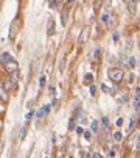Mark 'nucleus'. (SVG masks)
Returning <instances> with one entry per match:
<instances>
[{
    "label": "nucleus",
    "instance_id": "f3484780",
    "mask_svg": "<svg viewBox=\"0 0 140 158\" xmlns=\"http://www.w3.org/2000/svg\"><path fill=\"white\" fill-rule=\"evenodd\" d=\"M83 136L89 141V139H90V131H87V130H86V131H83Z\"/></svg>",
    "mask_w": 140,
    "mask_h": 158
},
{
    "label": "nucleus",
    "instance_id": "a878e982",
    "mask_svg": "<svg viewBox=\"0 0 140 158\" xmlns=\"http://www.w3.org/2000/svg\"><path fill=\"white\" fill-rule=\"evenodd\" d=\"M92 158H103V156H101L98 152H95V153H92Z\"/></svg>",
    "mask_w": 140,
    "mask_h": 158
},
{
    "label": "nucleus",
    "instance_id": "7c9ffc66",
    "mask_svg": "<svg viewBox=\"0 0 140 158\" xmlns=\"http://www.w3.org/2000/svg\"><path fill=\"white\" fill-rule=\"evenodd\" d=\"M90 93H92V94H95V86H93V85L90 86Z\"/></svg>",
    "mask_w": 140,
    "mask_h": 158
},
{
    "label": "nucleus",
    "instance_id": "4468645a",
    "mask_svg": "<svg viewBox=\"0 0 140 158\" xmlns=\"http://www.w3.org/2000/svg\"><path fill=\"white\" fill-rule=\"evenodd\" d=\"M132 49V39H126V50Z\"/></svg>",
    "mask_w": 140,
    "mask_h": 158
},
{
    "label": "nucleus",
    "instance_id": "7ed1b4c3",
    "mask_svg": "<svg viewBox=\"0 0 140 158\" xmlns=\"http://www.w3.org/2000/svg\"><path fill=\"white\" fill-rule=\"evenodd\" d=\"M87 39H89V27H86V28L81 31V36H80V44H84Z\"/></svg>",
    "mask_w": 140,
    "mask_h": 158
},
{
    "label": "nucleus",
    "instance_id": "9d476101",
    "mask_svg": "<svg viewBox=\"0 0 140 158\" xmlns=\"http://www.w3.org/2000/svg\"><path fill=\"white\" fill-rule=\"evenodd\" d=\"M49 6H50L52 10H56V8H58V2H56V0H50V2H49Z\"/></svg>",
    "mask_w": 140,
    "mask_h": 158
},
{
    "label": "nucleus",
    "instance_id": "2eb2a0df",
    "mask_svg": "<svg viewBox=\"0 0 140 158\" xmlns=\"http://www.w3.org/2000/svg\"><path fill=\"white\" fill-rule=\"evenodd\" d=\"M100 53H101V50H100V47H97V49H95V52H93V58H95V60H97V58H100Z\"/></svg>",
    "mask_w": 140,
    "mask_h": 158
},
{
    "label": "nucleus",
    "instance_id": "f8f14e48",
    "mask_svg": "<svg viewBox=\"0 0 140 158\" xmlns=\"http://www.w3.org/2000/svg\"><path fill=\"white\" fill-rule=\"evenodd\" d=\"M138 108H140V99H134V110L138 111Z\"/></svg>",
    "mask_w": 140,
    "mask_h": 158
},
{
    "label": "nucleus",
    "instance_id": "ddd939ff",
    "mask_svg": "<svg viewBox=\"0 0 140 158\" xmlns=\"http://www.w3.org/2000/svg\"><path fill=\"white\" fill-rule=\"evenodd\" d=\"M14 83H16V81H14V80H8V81H6V83H5V89H10V88H11V86H13V85H14Z\"/></svg>",
    "mask_w": 140,
    "mask_h": 158
},
{
    "label": "nucleus",
    "instance_id": "f03ea898",
    "mask_svg": "<svg viewBox=\"0 0 140 158\" xmlns=\"http://www.w3.org/2000/svg\"><path fill=\"white\" fill-rule=\"evenodd\" d=\"M5 69H6V72L8 74H16V72H19V64L13 60V61H8L6 64H5Z\"/></svg>",
    "mask_w": 140,
    "mask_h": 158
},
{
    "label": "nucleus",
    "instance_id": "c756f323",
    "mask_svg": "<svg viewBox=\"0 0 140 158\" xmlns=\"http://www.w3.org/2000/svg\"><path fill=\"white\" fill-rule=\"evenodd\" d=\"M39 83H41V86H44V83H45V78H44V77H41V78H39Z\"/></svg>",
    "mask_w": 140,
    "mask_h": 158
},
{
    "label": "nucleus",
    "instance_id": "aec40b11",
    "mask_svg": "<svg viewBox=\"0 0 140 158\" xmlns=\"http://www.w3.org/2000/svg\"><path fill=\"white\" fill-rule=\"evenodd\" d=\"M64 63H65V56H62V61L59 63V69H61V71L64 69Z\"/></svg>",
    "mask_w": 140,
    "mask_h": 158
},
{
    "label": "nucleus",
    "instance_id": "0eeeda50",
    "mask_svg": "<svg viewBox=\"0 0 140 158\" xmlns=\"http://www.w3.org/2000/svg\"><path fill=\"white\" fill-rule=\"evenodd\" d=\"M98 130H100L98 121H92V131H93V133H98Z\"/></svg>",
    "mask_w": 140,
    "mask_h": 158
},
{
    "label": "nucleus",
    "instance_id": "cd10ccee",
    "mask_svg": "<svg viewBox=\"0 0 140 158\" xmlns=\"http://www.w3.org/2000/svg\"><path fill=\"white\" fill-rule=\"evenodd\" d=\"M20 138H25V128L20 130Z\"/></svg>",
    "mask_w": 140,
    "mask_h": 158
},
{
    "label": "nucleus",
    "instance_id": "20e7f679",
    "mask_svg": "<svg viewBox=\"0 0 140 158\" xmlns=\"http://www.w3.org/2000/svg\"><path fill=\"white\" fill-rule=\"evenodd\" d=\"M14 58L10 55V53H2V55H0V63H2V64H6L8 61H13Z\"/></svg>",
    "mask_w": 140,
    "mask_h": 158
},
{
    "label": "nucleus",
    "instance_id": "6e6552de",
    "mask_svg": "<svg viewBox=\"0 0 140 158\" xmlns=\"http://www.w3.org/2000/svg\"><path fill=\"white\" fill-rule=\"evenodd\" d=\"M134 124H135V116H131V119H129V125H128V130H132V128H134Z\"/></svg>",
    "mask_w": 140,
    "mask_h": 158
},
{
    "label": "nucleus",
    "instance_id": "6ab92c4d",
    "mask_svg": "<svg viewBox=\"0 0 140 158\" xmlns=\"http://www.w3.org/2000/svg\"><path fill=\"white\" fill-rule=\"evenodd\" d=\"M134 8H135V6H134V3L131 2V3H129V11H131V14H134V13H135V10H134Z\"/></svg>",
    "mask_w": 140,
    "mask_h": 158
},
{
    "label": "nucleus",
    "instance_id": "b1692460",
    "mask_svg": "<svg viewBox=\"0 0 140 158\" xmlns=\"http://www.w3.org/2000/svg\"><path fill=\"white\" fill-rule=\"evenodd\" d=\"M117 125H119V127H122V125H123V119H122V118L117 119Z\"/></svg>",
    "mask_w": 140,
    "mask_h": 158
},
{
    "label": "nucleus",
    "instance_id": "72a5a7b5",
    "mask_svg": "<svg viewBox=\"0 0 140 158\" xmlns=\"http://www.w3.org/2000/svg\"><path fill=\"white\" fill-rule=\"evenodd\" d=\"M2 91H3V86H2V83H0V94H2Z\"/></svg>",
    "mask_w": 140,
    "mask_h": 158
},
{
    "label": "nucleus",
    "instance_id": "9b49d317",
    "mask_svg": "<svg viewBox=\"0 0 140 158\" xmlns=\"http://www.w3.org/2000/svg\"><path fill=\"white\" fill-rule=\"evenodd\" d=\"M122 138H123V136H122L120 131H115V133H114V139H115V141H122Z\"/></svg>",
    "mask_w": 140,
    "mask_h": 158
},
{
    "label": "nucleus",
    "instance_id": "393cba45",
    "mask_svg": "<svg viewBox=\"0 0 140 158\" xmlns=\"http://www.w3.org/2000/svg\"><path fill=\"white\" fill-rule=\"evenodd\" d=\"M101 6V0H97V2H95V10H98Z\"/></svg>",
    "mask_w": 140,
    "mask_h": 158
},
{
    "label": "nucleus",
    "instance_id": "f704fd0d",
    "mask_svg": "<svg viewBox=\"0 0 140 158\" xmlns=\"http://www.w3.org/2000/svg\"><path fill=\"white\" fill-rule=\"evenodd\" d=\"M131 2H132V3H137V2H138V0H131Z\"/></svg>",
    "mask_w": 140,
    "mask_h": 158
},
{
    "label": "nucleus",
    "instance_id": "412c9836",
    "mask_svg": "<svg viewBox=\"0 0 140 158\" xmlns=\"http://www.w3.org/2000/svg\"><path fill=\"white\" fill-rule=\"evenodd\" d=\"M84 80H86L87 83H90V81H92V75H90V74H87V75L84 77Z\"/></svg>",
    "mask_w": 140,
    "mask_h": 158
},
{
    "label": "nucleus",
    "instance_id": "bb28decb",
    "mask_svg": "<svg viewBox=\"0 0 140 158\" xmlns=\"http://www.w3.org/2000/svg\"><path fill=\"white\" fill-rule=\"evenodd\" d=\"M101 20H103V22H107V13H104V14H103Z\"/></svg>",
    "mask_w": 140,
    "mask_h": 158
},
{
    "label": "nucleus",
    "instance_id": "2f4dec72",
    "mask_svg": "<svg viewBox=\"0 0 140 158\" xmlns=\"http://www.w3.org/2000/svg\"><path fill=\"white\" fill-rule=\"evenodd\" d=\"M83 131H84V130H83L81 127H76V133H83Z\"/></svg>",
    "mask_w": 140,
    "mask_h": 158
},
{
    "label": "nucleus",
    "instance_id": "473e14b6",
    "mask_svg": "<svg viewBox=\"0 0 140 158\" xmlns=\"http://www.w3.org/2000/svg\"><path fill=\"white\" fill-rule=\"evenodd\" d=\"M107 155H109V158H111V156H114V155H115V152H114V150H109V153H107Z\"/></svg>",
    "mask_w": 140,
    "mask_h": 158
},
{
    "label": "nucleus",
    "instance_id": "5701e85b",
    "mask_svg": "<svg viewBox=\"0 0 140 158\" xmlns=\"http://www.w3.org/2000/svg\"><path fill=\"white\" fill-rule=\"evenodd\" d=\"M101 121H103V124H104V127H109V121H107V118H103Z\"/></svg>",
    "mask_w": 140,
    "mask_h": 158
},
{
    "label": "nucleus",
    "instance_id": "4be33fe9",
    "mask_svg": "<svg viewBox=\"0 0 140 158\" xmlns=\"http://www.w3.org/2000/svg\"><path fill=\"white\" fill-rule=\"evenodd\" d=\"M126 100H128V96H126V94H123V97L119 99V102H126Z\"/></svg>",
    "mask_w": 140,
    "mask_h": 158
},
{
    "label": "nucleus",
    "instance_id": "dca6fc26",
    "mask_svg": "<svg viewBox=\"0 0 140 158\" xmlns=\"http://www.w3.org/2000/svg\"><path fill=\"white\" fill-rule=\"evenodd\" d=\"M50 108H52V105H44V106H42V111L47 114V113H50Z\"/></svg>",
    "mask_w": 140,
    "mask_h": 158
},
{
    "label": "nucleus",
    "instance_id": "423d86ee",
    "mask_svg": "<svg viewBox=\"0 0 140 158\" xmlns=\"http://www.w3.org/2000/svg\"><path fill=\"white\" fill-rule=\"evenodd\" d=\"M67 14H68V10H67V8H64V10H62V13H61V24H62V25H65V24H67Z\"/></svg>",
    "mask_w": 140,
    "mask_h": 158
},
{
    "label": "nucleus",
    "instance_id": "39448f33",
    "mask_svg": "<svg viewBox=\"0 0 140 158\" xmlns=\"http://www.w3.org/2000/svg\"><path fill=\"white\" fill-rule=\"evenodd\" d=\"M55 30H56V28H55V22L50 19V20H49V28H47V33L52 36V35H55Z\"/></svg>",
    "mask_w": 140,
    "mask_h": 158
},
{
    "label": "nucleus",
    "instance_id": "a211bd4d",
    "mask_svg": "<svg viewBox=\"0 0 140 158\" xmlns=\"http://www.w3.org/2000/svg\"><path fill=\"white\" fill-rule=\"evenodd\" d=\"M44 114H45V113H44V111H42V108H41V110L36 113V118H44Z\"/></svg>",
    "mask_w": 140,
    "mask_h": 158
},
{
    "label": "nucleus",
    "instance_id": "1a4fd4ad",
    "mask_svg": "<svg viewBox=\"0 0 140 158\" xmlns=\"http://www.w3.org/2000/svg\"><path fill=\"white\" fill-rule=\"evenodd\" d=\"M129 66H131V67H135V66H137V58H135V56H131V58H129Z\"/></svg>",
    "mask_w": 140,
    "mask_h": 158
},
{
    "label": "nucleus",
    "instance_id": "c85d7f7f",
    "mask_svg": "<svg viewBox=\"0 0 140 158\" xmlns=\"http://www.w3.org/2000/svg\"><path fill=\"white\" fill-rule=\"evenodd\" d=\"M101 89H103L104 93H109V89H107V86H106V85H101Z\"/></svg>",
    "mask_w": 140,
    "mask_h": 158
},
{
    "label": "nucleus",
    "instance_id": "c9c22d12",
    "mask_svg": "<svg viewBox=\"0 0 140 158\" xmlns=\"http://www.w3.org/2000/svg\"><path fill=\"white\" fill-rule=\"evenodd\" d=\"M73 2V0H67V3H72Z\"/></svg>",
    "mask_w": 140,
    "mask_h": 158
},
{
    "label": "nucleus",
    "instance_id": "f257e3e1",
    "mask_svg": "<svg viewBox=\"0 0 140 158\" xmlns=\"http://www.w3.org/2000/svg\"><path fill=\"white\" fill-rule=\"evenodd\" d=\"M107 77H109L112 81H115V83H120V81L123 80V77H125V72H123V69H119V67H114V69H109Z\"/></svg>",
    "mask_w": 140,
    "mask_h": 158
}]
</instances>
